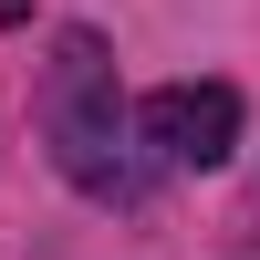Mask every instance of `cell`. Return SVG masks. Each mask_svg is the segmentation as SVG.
I'll use <instances>...</instances> for the list:
<instances>
[{
    "label": "cell",
    "instance_id": "obj_1",
    "mask_svg": "<svg viewBox=\"0 0 260 260\" xmlns=\"http://www.w3.org/2000/svg\"><path fill=\"white\" fill-rule=\"evenodd\" d=\"M42 136H52V167L83 187L94 208H136V156H125V94H115V52L94 31L52 42V73H42Z\"/></svg>",
    "mask_w": 260,
    "mask_h": 260
},
{
    "label": "cell",
    "instance_id": "obj_3",
    "mask_svg": "<svg viewBox=\"0 0 260 260\" xmlns=\"http://www.w3.org/2000/svg\"><path fill=\"white\" fill-rule=\"evenodd\" d=\"M21 11H31V0H0V21H21Z\"/></svg>",
    "mask_w": 260,
    "mask_h": 260
},
{
    "label": "cell",
    "instance_id": "obj_2",
    "mask_svg": "<svg viewBox=\"0 0 260 260\" xmlns=\"http://www.w3.org/2000/svg\"><path fill=\"white\" fill-rule=\"evenodd\" d=\"M240 125H250L240 83H156V94L136 104V136L156 146L167 167H198V177L240 156Z\"/></svg>",
    "mask_w": 260,
    "mask_h": 260
}]
</instances>
